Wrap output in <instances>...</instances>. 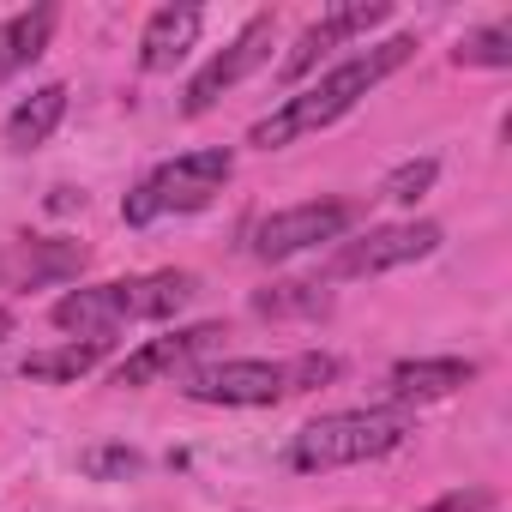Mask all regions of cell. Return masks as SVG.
<instances>
[{
	"label": "cell",
	"mask_w": 512,
	"mask_h": 512,
	"mask_svg": "<svg viewBox=\"0 0 512 512\" xmlns=\"http://www.w3.org/2000/svg\"><path fill=\"white\" fill-rule=\"evenodd\" d=\"M199 25H205L199 7H157V13L145 19V37H139V67H145V73L181 67L187 49H193V37H199Z\"/></svg>",
	"instance_id": "cell-12"
},
{
	"label": "cell",
	"mask_w": 512,
	"mask_h": 512,
	"mask_svg": "<svg viewBox=\"0 0 512 512\" xmlns=\"http://www.w3.org/2000/svg\"><path fill=\"white\" fill-rule=\"evenodd\" d=\"M404 434H410V416L404 410H338V416L308 422L290 440V464L296 470L368 464V458H386L392 446H404Z\"/></svg>",
	"instance_id": "cell-3"
},
{
	"label": "cell",
	"mask_w": 512,
	"mask_h": 512,
	"mask_svg": "<svg viewBox=\"0 0 512 512\" xmlns=\"http://www.w3.org/2000/svg\"><path fill=\"white\" fill-rule=\"evenodd\" d=\"M187 302H199V278L193 272H151V278H115V284H91L55 302V326L79 332V338H109L127 320H169Z\"/></svg>",
	"instance_id": "cell-2"
},
{
	"label": "cell",
	"mask_w": 512,
	"mask_h": 512,
	"mask_svg": "<svg viewBox=\"0 0 512 512\" xmlns=\"http://www.w3.org/2000/svg\"><path fill=\"white\" fill-rule=\"evenodd\" d=\"M253 308L272 314V320H284V314H326V308H332V296H326L320 284H272V290L253 296Z\"/></svg>",
	"instance_id": "cell-17"
},
{
	"label": "cell",
	"mask_w": 512,
	"mask_h": 512,
	"mask_svg": "<svg viewBox=\"0 0 512 512\" xmlns=\"http://www.w3.org/2000/svg\"><path fill=\"white\" fill-rule=\"evenodd\" d=\"M410 55H416V37H392V43H374V49L338 61L332 73H320L308 91L284 97L260 127H253V145H260V151H278V145H290V139H302V133H320V127L344 121V115H350L386 73H398Z\"/></svg>",
	"instance_id": "cell-1"
},
{
	"label": "cell",
	"mask_w": 512,
	"mask_h": 512,
	"mask_svg": "<svg viewBox=\"0 0 512 512\" xmlns=\"http://www.w3.org/2000/svg\"><path fill=\"white\" fill-rule=\"evenodd\" d=\"M103 350H109V338H85V344L73 338L61 350H37V356H25V380H79L103 362Z\"/></svg>",
	"instance_id": "cell-16"
},
{
	"label": "cell",
	"mask_w": 512,
	"mask_h": 512,
	"mask_svg": "<svg viewBox=\"0 0 512 512\" xmlns=\"http://www.w3.org/2000/svg\"><path fill=\"white\" fill-rule=\"evenodd\" d=\"M434 247H440V223H386V229H368V235H356V241H344L332 253L326 284H350V278H374V272L428 260Z\"/></svg>",
	"instance_id": "cell-5"
},
{
	"label": "cell",
	"mask_w": 512,
	"mask_h": 512,
	"mask_svg": "<svg viewBox=\"0 0 512 512\" xmlns=\"http://www.w3.org/2000/svg\"><path fill=\"white\" fill-rule=\"evenodd\" d=\"M434 175H440L434 157H410V163H398V169L380 181V199H392V205H416V199L434 187Z\"/></svg>",
	"instance_id": "cell-19"
},
{
	"label": "cell",
	"mask_w": 512,
	"mask_h": 512,
	"mask_svg": "<svg viewBox=\"0 0 512 512\" xmlns=\"http://www.w3.org/2000/svg\"><path fill=\"white\" fill-rule=\"evenodd\" d=\"M272 31H278V19H272V13H253V19L241 25V37H235L223 55H211V67H205V73L187 85L181 109H187V115H205V109H211L223 91H235V85H241L253 67H260V61L272 55Z\"/></svg>",
	"instance_id": "cell-7"
},
{
	"label": "cell",
	"mask_w": 512,
	"mask_h": 512,
	"mask_svg": "<svg viewBox=\"0 0 512 512\" xmlns=\"http://www.w3.org/2000/svg\"><path fill=\"white\" fill-rule=\"evenodd\" d=\"M470 374H476V362H464V356H416V362H398V368H392V398L428 404V398L458 392Z\"/></svg>",
	"instance_id": "cell-13"
},
{
	"label": "cell",
	"mask_w": 512,
	"mask_h": 512,
	"mask_svg": "<svg viewBox=\"0 0 512 512\" xmlns=\"http://www.w3.org/2000/svg\"><path fill=\"white\" fill-rule=\"evenodd\" d=\"M350 223H356V211L338 205V199L290 205V211H272L260 229H253V253H260V260H290V253H308L320 241H338Z\"/></svg>",
	"instance_id": "cell-6"
},
{
	"label": "cell",
	"mask_w": 512,
	"mask_h": 512,
	"mask_svg": "<svg viewBox=\"0 0 512 512\" xmlns=\"http://www.w3.org/2000/svg\"><path fill=\"white\" fill-rule=\"evenodd\" d=\"M193 404H241V410H260L284 398V362H217L187 374L181 386Z\"/></svg>",
	"instance_id": "cell-8"
},
{
	"label": "cell",
	"mask_w": 512,
	"mask_h": 512,
	"mask_svg": "<svg viewBox=\"0 0 512 512\" xmlns=\"http://www.w3.org/2000/svg\"><path fill=\"white\" fill-rule=\"evenodd\" d=\"M7 338H13V314H7V308H0V344H7Z\"/></svg>",
	"instance_id": "cell-23"
},
{
	"label": "cell",
	"mask_w": 512,
	"mask_h": 512,
	"mask_svg": "<svg viewBox=\"0 0 512 512\" xmlns=\"http://www.w3.org/2000/svg\"><path fill=\"white\" fill-rule=\"evenodd\" d=\"M326 380H338V356H320V350H308L284 368V392H314Z\"/></svg>",
	"instance_id": "cell-21"
},
{
	"label": "cell",
	"mask_w": 512,
	"mask_h": 512,
	"mask_svg": "<svg viewBox=\"0 0 512 512\" xmlns=\"http://www.w3.org/2000/svg\"><path fill=\"white\" fill-rule=\"evenodd\" d=\"M61 115H67V85L31 91V97L7 115V145H13V151H37V145L61 127Z\"/></svg>",
	"instance_id": "cell-15"
},
{
	"label": "cell",
	"mask_w": 512,
	"mask_h": 512,
	"mask_svg": "<svg viewBox=\"0 0 512 512\" xmlns=\"http://www.w3.org/2000/svg\"><path fill=\"white\" fill-rule=\"evenodd\" d=\"M386 19H392L386 0H344V7H332L320 25H308V31L296 37V49L284 55V79H302L326 49H338V43H350V37L374 31V25H386Z\"/></svg>",
	"instance_id": "cell-9"
},
{
	"label": "cell",
	"mask_w": 512,
	"mask_h": 512,
	"mask_svg": "<svg viewBox=\"0 0 512 512\" xmlns=\"http://www.w3.org/2000/svg\"><path fill=\"white\" fill-rule=\"evenodd\" d=\"M452 61H458V67H512V31H506V25L470 31V37H458Z\"/></svg>",
	"instance_id": "cell-18"
},
{
	"label": "cell",
	"mask_w": 512,
	"mask_h": 512,
	"mask_svg": "<svg viewBox=\"0 0 512 512\" xmlns=\"http://www.w3.org/2000/svg\"><path fill=\"white\" fill-rule=\"evenodd\" d=\"M223 338V326H187V332H169V338H151L145 350H133L121 368H115V386H151L175 368H187L193 356H205L211 344Z\"/></svg>",
	"instance_id": "cell-11"
},
{
	"label": "cell",
	"mask_w": 512,
	"mask_h": 512,
	"mask_svg": "<svg viewBox=\"0 0 512 512\" xmlns=\"http://www.w3.org/2000/svg\"><path fill=\"white\" fill-rule=\"evenodd\" d=\"M55 37V7H31V13H13L7 25H0V85H7L13 73H25Z\"/></svg>",
	"instance_id": "cell-14"
},
{
	"label": "cell",
	"mask_w": 512,
	"mask_h": 512,
	"mask_svg": "<svg viewBox=\"0 0 512 512\" xmlns=\"http://www.w3.org/2000/svg\"><path fill=\"white\" fill-rule=\"evenodd\" d=\"M79 470L97 476V482L139 476V470H145V452H133V446H85V452H79Z\"/></svg>",
	"instance_id": "cell-20"
},
{
	"label": "cell",
	"mask_w": 512,
	"mask_h": 512,
	"mask_svg": "<svg viewBox=\"0 0 512 512\" xmlns=\"http://www.w3.org/2000/svg\"><path fill=\"white\" fill-rule=\"evenodd\" d=\"M91 253L79 241H7L0 247V284L13 290H43L61 278H79Z\"/></svg>",
	"instance_id": "cell-10"
},
{
	"label": "cell",
	"mask_w": 512,
	"mask_h": 512,
	"mask_svg": "<svg viewBox=\"0 0 512 512\" xmlns=\"http://www.w3.org/2000/svg\"><path fill=\"white\" fill-rule=\"evenodd\" d=\"M488 506H494L488 488H458V494H440V500L422 506V512H488Z\"/></svg>",
	"instance_id": "cell-22"
},
{
	"label": "cell",
	"mask_w": 512,
	"mask_h": 512,
	"mask_svg": "<svg viewBox=\"0 0 512 512\" xmlns=\"http://www.w3.org/2000/svg\"><path fill=\"white\" fill-rule=\"evenodd\" d=\"M229 169H235V157H229L223 145L181 151V157L157 163V169L121 199V217H127V223H157V217H169V211H205V205L223 193Z\"/></svg>",
	"instance_id": "cell-4"
}]
</instances>
